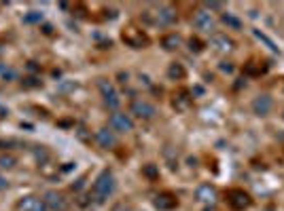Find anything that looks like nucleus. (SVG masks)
Listing matches in <instances>:
<instances>
[{
  "label": "nucleus",
  "instance_id": "obj_1",
  "mask_svg": "<svg viewBox=\"0 0 284 211\" xmlns=\"http://www.w3.org/2000/svg\"><path fill=\"white\" fill-rule=\"evenodd\" d=\"M115 188H117V181H115V175L113 171H102L100 175L96 178L94 181V196L96 201H104V198H108L115 192Z\"/></svg>",
  "mask_w": 284,
  "mask_h": 211
},
{
  "label": "nucleus",
  "instance_id": "obj_2",
  "mask_svg": "<svg viewBox=\"0 0 284 211\" xmlns=\"http://www.w3.org/2000/svg\"><path fill=\"white\" fill-rule=\"evenodd\" d=\"M121 38H123V43L130 45L132 49H144V46H149V36L134 26H127L123 34H121Z\"/></svg>",
  "mask_w": 284,
  "mask_h": 211
},
{
  "label": "nucleus",
  "instance_id": "obj_3",
  "mask_svg": "<svg viewBox=\"0 0 284 211\" xmlns=\"http://www.w3.org/2000/svg\"><path fill=\"white\" fill-rule=\"evenodd\" d=\"M150 15V21L155 23V26H172L174 21H176V11H174L170 4H159V7H155V13H149Z\"/></svg>",
  "mask_w": 284,
  "mask_h": 211
},
{
  "label": "nucleus",
  "instance_id": "obj_4",
  "mask_svg": "<svg viewBox=\"0 0 284 211\" xmlns=\"http://www.w3.org/2000/svg\"><path fill=\"white\" fill-rule=\"evenodd\" d=\"M98 89H100L102 97H104V104H106L108 108H113V110L119 108L121 99H119V93H117V89H115V85L111 83V80L100 78V80H98Z\"/></svg>",
  "mask_w": 284,
  "mask_h": 211
},
{
  "label": "nucleus",
  "instance_id": "obj_5",
  "mask_svg": "<svg viewBox=\"0 0 284 211\" xmlns=\"http://www.w3.org/2000/svg\"><path fill=\"white\" fill-rule=\"evenodd\" d=\"M130 114H134L142 121H149L157 114V110H155V106L150 102H147V99H134L132 106H130Z\"/></svg>",
  "mask_w": 284,
  "mask_h": 211
},
{
  "label": "nucleus",
  "instance_id": "obj_6",
  "mask_svg": "<svg viewBox=\"0 0 284 211\" xmlns=\"http://www.w3.org/2000/svg\"><path fill=\"white\" fill-rule=\"evenodd\" d=\"M108 125H111V129H113V131H117V133H127V131H132V129H134V121H132L130 114L115 112V114H111Z\"/></svg>",
  "mask_w": 284,
  "mask_h": 211
},
{
  "label": "nucleus",
  "instance_id": "obj_7",
  "mask_svg": "<svg viewBox=\"0 0 284 211\" xmlns=\"http://www.w3.org/2000/svg\"><path fill=\"white\" fill-rule=\"evenodd\" d=\"M17 211H49V209H47L45 198H40L36 195H30V196H24L19 203H17Z\"/></svg>",
  "mask_w": 284,
  "mask_h": 211
},
{
  "label": "nucleus",
  "instance_id": "obj_8",
  "mask_svg": "<svg viewBox=\"0 0 284 211\" xmlns=\"http://www.w3.org/2000/svg\"><path fill=\"white\" fill-rule=\"evenodd\" d=\"M227 203H229V207L231 209H235V211H242V209H246V207H251V196L246 195L244 190H231L229 195H227Z\"/></svg>",
  "mask_w": 284,
  "mask_h": 211
},
{
  "label": "nucleus",
  "instance_id": "obj_9",
  "mask_svg": "<svg viewBox=\"0 0 284 211\" xmlns=\"http://www.w3.org/2000/svg\"><path fill=\"white\" fill-rule=\"evenodd\" d=\"M45 203H47L49 211H68V198L62 195V192L51 190L45 195Z\"/></svg>",
  "mask_w": 284,
  "mask_h": 211
},
{
  "label": "nucleus",
  "instance_id": "obj_10",
  "mask_svg": "<svg viewBox=\"0 0 284 211\" xmlns=\"http://www.w3.org/2000/svg\"><path fill=\"white\" fill-rule=\"evenodd\" d=\"M193 26L201 32H212L214 30V19L206 9H200V11H195V15H193Z\"/></svg>",
  "mask_w": 284,
  "mask_h": 211
},
{
  "label": "nucleus",
  "instance_id": "obj_11",
  "mask_svg": "<svg viewBox=\"0 0 284 211\" xmlns=\"http://www.w3.org/2000/svg\"><path fill=\"white\" fill-rule=\"evenodd\" d=\"M274 108V99L269 95H257L252 99V112L259 114V116H267Z\"/></svg>",
  "mask_w": 284,
  "mask_h": 211
},
{
  "label": "nucleus",
  "instance_id": "obj_12",
  "mask_svg": "<svg viewBox=\"0 0 284 211\" xmlns=\"http://www.w3.org/2000/svg\"><path fill=\"white\" fill-rule=\"evenodd\" d=\"M96 144L100 146V148H113V146H117V137H115V131L111 129V131H108L106 127L104 129H98L96 131Z\"/></svg>",
  "mask_w": 284,
  "mask_h": 211
},
{
  "label": "nucleus",
  "instance_id": "obj_13",
  "mask_svg": "<svg viewBox=\"0 0 284 211\" xmlns=\"http://www.w3.org/2000/svg\"><path fill=\"white\" fill-rule=\"evenodd\" d=\"M176 205H178L176 196L170 195V192H161V195L155 196V207H157L159 211H170V209L176 207Z\"/></svg>",
  "mask_w": 284,
  "mask_h": 211
},
{
  "label": "nucleus",
  "instance_id": "obj_14",
  "mask_svg": "<svg viewBox=\"0 0 284 211\" xmlns=\"http://www.w3.org/2000/svg\"><path fill=\"white\" fill-rule=\"evenodd\" d=\"M212 46L218 53H227V51L234 49V40H231L227 34H214L212 36Z\"/></svg>",
  "mask_w": 284,
  "mask_h": 211
},
{
  "label": "nucleus",
  "instance_id": "obj_15",
  "mask_svg": "<svg viewBox=\"0 0 284 211\" xmlns=\"http://www.w3.org/2000/svg\"><path fill=\"white\" fill-rule=\"evenodd\" d=\"M195 196H198V201H201V203H214V198H217V190H214L210 184H204V186H200L198 188Z\"/></svg>",
  "mask_w": 284,
  "mask_h": 211
},
{
  "label": "nucleus",
  "instance_id": "obj_16",
  "mask_svg": "<svg viewBox=\"0 0 284 211\" xmlns=\"http://www.w3.org/2000/svg\"><path fill=\"white\" fill-rule=\"evenodd\" d=\"M181 45H183V40L178 34H167V36L161 38V46H164L166 51H176Z\"/></svg>",
  "mask_w": 284,
  "mask_h": 211
},
{
  "label": "nucleus",
  "instance_id": "obj_17",
  "mask_svg": "<svg viewBox=\"0 0 284 211\" xmlns=\"http://www.w3.org/2000/svg\"><path fill=\"white\" fill-rule=\"evenodd\" d=\"M167 76H170L172 80H181V78H184V68L181 66V63H170Z\"/></svg>",
  "mask_w": 284,
  "mask_h": 211
},
{
  "label": "nucleus",
  "instance_id": "obj_18",
  "mask_svg": "<svg viewBox=\"0 0 284 211\" xmlns=\"http://www.w3.org/2000/svg\"><path fill=\"white\" fill-rule=\"evenodd\" d=\"M142 175L144 178H149V180H157L159 178V167L153 165V163H149V165L142 167Z\"/></svg>",
  "mask_w": 284,
  "mask_h": 211
},
{
  "label": "nucleus",
  "instance_id": "obj_19",
  "mask_svg": "<svg viewBox=\"0 0 284 211\" xmlns=\"http://www.w3.org/2000/svg\"><path fill=\"white\" fill-rule=\"evenodd\" d=\"M223 23H227V26L234 28V30H240V28H242V21L237 19L235 15H231V13H225L223 15Z\"/></svg>",
  "mask_w": 284,
  "mask_h": 211
},
{
  "label": "nucleus",
  "instance_id": "obj_20",
  "mask_svg": "<svg viewBox=\"0 0 284 211\" xmlns=\"http://www.w3.org/2000/svg\"><path fill=\"white\" fill-rule=\"evenodd\" d=\"M15 156H11V154H2L0 156V169H13L15 167Z\"/></svg>",
  "mask_w": 284,
  "mask_h": 211
},
{
  "label": "nucleus",
  "instance_id": "obj_21",
  "mask_svg": "<svg viewBox=\"0 0 284 211\" xmlns=\"http://www.w3.org/2000/svg\"><path fill=\"white\" fill-rule=\"evenodd\" d=\"M24 21L26 23H40L43 21V13H40V11H30V13L24 17Z\"/></svg>",
  "mask_w": 284,
  "mask_h": 211
},
{
  "label": "nucleus",
  "instance_id": "obj_22",
  "mask_svg": "<svg viewBox=\"0 0 284 211\" xmlns=\"http://www.w3.org/2000/svg\"><path fill=\"white\" fill-rule=\"evenodd\" d=\"M189 106V97L184 95V93H181L176 99H174V108H178V110H184Z\"/></svg>",
  "mask_w": 284,
  "mask_h": 211
},
{
  "label": "nucleus",
  "instance_id": "obj_23",
  "mask_svg": "<svg viewBox=\"0 0 284 211\" xmlns=\"http://www.w3.org/2000/svg\"><path fill=\"white\" fill-rule=\"evenodd\" d=\"M189 49L195 51V53H200V51H204V43H201L200 38H191L189 40Z\"/></svg>",
  "mask_w": 284,
  "mask_h": 211
},
{
  "label": "nucleus",
  "instance_id": "obj_24",
  "mask_svg": "<svg viewBox=\"0 0 284 211\" xmlns=\"http://www.w3.org/2000/svg\"><path fill=\"white\" fill-rule=\"evenodd\" d=\"M38 85H40V80L34 78V76H28V78L24 80V87H38Z\"/></svg>",
  "mask_w": 284,
  "mask_h": 211
},
{
  "label": "nucleus",
  "instance_id": "obj_25",
  "mask_svg": "<svg viewBox=\"0 0 284 211\" xmlns=\"http://www.w3.org/2000/svg\"><path fill=\"white\" fill-rule=\"evenodd\" d=\"M223 2H206V11H221Z\"/></svg>",
  "mask_w": 284,
  "mask_h": 211
},
{
  "label": "nucleus",
  "instance_id": "obj_26",
  "mask_svg": "<svg viewBox=\"0 0 284 211\" xmlns=\"http://www.w3.org/2000/svg\"><path fill=\"white\" fill-rule=\"evenodd\" d=\"M7 114H9V110L4 108V106H0V121H4V119H7Z\"/></svg>",
  "mask_w": 284,
  "mask_h": 211
},
{
  "label": "nucleus",
  "instance_id": "obj_27",
  "mask_svg": "<svg viewBox=\"0 0 284 211\" xmlns=\"http://www.w3.org/2000/svg\"><path fill=\"white\" fill-rule=\"evenodd\" d=\"M7 186H9V181H7V180H4V178H2V175H0V190H4V188H7Z\"/></svg>",
  "mask_w": 284,
  "mask_h": 211
}]
</instances>
